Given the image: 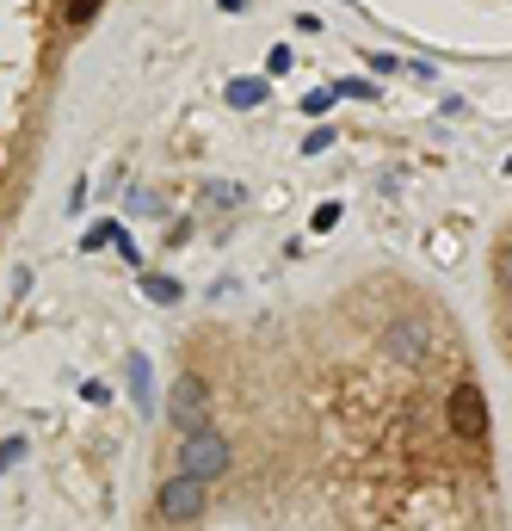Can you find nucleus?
Segmentation results:
<instances>
[{
    "instance_id": "15",
    "label": "nucleus",
    "mask_w": 512,
    "mask_h": 531,
    "mask_svg": "<svg viewBox=\"0 0 512 531\" xmlns=\"http://www.w3.org/2000/svg\"><path fill=\"white\" fill-rule=\"evenodd\" d=\"M81 396H87V402H99V408H105V402H112V383H99V377H87V383H81Z\"/></svg>"
},
{
    "instance_id": "8",
    "label": "nucleus",
    "mask_w": 512,
    "mask_h": 531,
    "mask_svg": "<svg viewBox=\"0 0 512 531\" xmlns=\"http://www.w3.org/2000/svg\"><path fill=\"white\" fill-rule=\"evenodd\" d=\"M229 105H235V112H260V105H266V81H229Z\"/></svg>"
},
{
    "instance_id": "10",
    "label": "nucleus",
    "mask_w": 512,
    "mask_h": 531,
    "mask_svg": "<svg viewBox=\"0 0 512 531\" xmlns=\"http://www.w3.org/2000/svg\"><path fill=\"white\" fill-rule=\"evenodd\" d=\"M25 457H31V439H19V433H13V439H0V476H7V470H19Z\"/></svg>"
},
{
    "instance_id": "14",
    "label": "nucleus",
    "mask_w": 512,
    "mask_h": 531,
    "mask_svg": "<svg viewBox=\"0 0 512 531\" xmlns=\"http://www.w3.org/2000/svg\"><path fill=\"white\" fill-rule=\"evenodd\" d=\"M340 223V204H315V217H309V229L315 235H327V229H334Z\"/></svg>"
},
{
    "instance_id": "13",
    "label": "nucleus",
    "mask_w": 512,
    "mask_h": 531,
    "mask_svg": "<svg viewBox=\"0 0 512 531\" xmlns=\"http://www.w3.org/2000/svg\"><path fill=\"white\" fill-rule=\"evenodd\" d=\"M327 149H334V124H327V130H309V136H303V155H327Z\"/></svg>"
},
{
    "instance_id": "16",
    "label": "nucleus",
    "mask_w": 512,
    "mask_h": 531,
    "mask_svg": "<svg viewBox=\"0 0 512 531\" xmlns=\"http://www.w3.org/2000/svg\"><path fill=\"white\" fill-rule=\"evenodd\" d=\"M118 254H124V266H130V272H142V247H136L130 235H118Z\"/></svg>"
},
{
    "instance_id": "2",
    "label": "nucleus",
    "mask_w": 512,
    "mask_h": 531,
    "mask_svg": "<svg viewBox=\"0 0 512 531\" xmlns=\"http://www.w3.org/2000/svg\"><path fill=\"white\" fill-rule=\"evenodd\" d=\"M377 346H383V359H389V365H408V371H414V365H426V359H432L438 328L426 322V315H395V322L383 328V340H377Z\"/></svg>"
},
{
    "instance_id": "7",
    "label": "nucleus",
    "mask_w": 512,
    "mask_h": 531,
    "mask_svg": "<svg viewBox=\"0 0 512 531\" xmlns=\"http://www.w3.org/2000/svg\"><path fill=\"white\" fill-rule=\"evenodd\" d=\"M198 198H204V210H241V198H247V192H241L235 180H204V192H198Z\"/></svg>"
},
{
    "instance_id": "6",
    "label": "nucleus",
    "mask_w": 512,
    "mask_h": 531,
    "mask_svg": "<svg viewBox=\"0 0 512 531\" xmlns=\"http://www.w3.org/2000/svg\"><path fill=\"white\" fill-rule=\"evenodd\" d=\"M136 285H142V297L161 303V309H179V297H186V285L167 278V272H136Z\"/></svg>"
},
{
    "instance_id": "3",
    "label": "nucleus",
    "mask_w": 512,
    "mask_h": 531,
    "mask_svg": "<svg viewBox=\"0 0 512 531\" xmlns=\"http://www.w3.org/2000/svg\"><path fill=\"white\" fill-rule=\"evenodd\" d=\"M204 488L210 482H198V476H167L161 482V494H155V513H161V525H198V513H204Z\"/></svg>"
},
{
    "instance_id": "12",
    "label": "nucleus",
    "mask_w": 512,
    "mask_h": 531,
    "mask_svg": "<svg viewBox=\"0 0 512 531\" xmlns=\"http://www.w3.org/2000/svg\"><path fill=\"white\" fill-rule=\"evenodd\" d=\"M334 99H340V87H315V93L303 99V112H309V118H321V112H327Z\"/></svg>"
},
{
    "instance_id": "17",
    "label": "nucleus",
    "mask_w": 512,
    "mask_h": 531,
    "mask_svg": "<svg viewBox=\"0 0 512 531\" xmlns=\"http://www.w3.org/2000/svg\"><path fill=\"white\" fill-rule=\"evenodd\" d=\"M284 68H290V50H284V44H278V50H272V56H266V75H284Z\"/></svg>"
},
{
    "instance_id": "11",
    "label": "nucleus",
    "mask_w": 512,
    "mask_h": 531,
    "mask_svg": "<svg viewBox=\"0 0 512 531\" xmlns=\"http://www.w3.org/2000/svg\"><path fill=\"white\" fill-rule=\"evenodd\" d=\"M118 235H124V229H118V223H112V217H105V223H93V229H87V235H81V247H87V254H99V247H112V241H118Z\"/></svg>"
},
{
    "instance_id": "4",
    "label": "nucleus",
    "mask_w": 512,
    "mask_h": 531,
    "mask_svg": "<svg viewBox=\"0 0 512 531\" xmlns=\"http://www.w3.org/2000/svg\"><path fill=\"white\" fill-rule=\"evenodd\" d=\"M167 408H173L167 420H173L179 433H198V427H210V396H204V377H198V371H186V377L173 383Z\"/></svg>"
},
{
    "instance_id": "5",
    "label": "nucleus",
    "mask_w": 512,
    "mask_h": 531,
    "mask_svg": "<svg viewBox=\"0 0 512 531\" xmlns=\"http://www.w3.org/2000/svg\"><path fill=\"white\" fill-rule=\"evenodd\" d=\"M451 427H457L463 439H482V433H488V402H482V389H475L469 377L451 389Z\"/></svg>"
},
{
    "instance_id": "9",
    "label": "nucleus",
    "mask_w": 512,
    "mask_h": 531,
    "mask_svg": "<svg viewBox=\"0 0 512 531\" xmlns=\"http://www.w3.org/2000/svg\"><path fill=\"white\" fill-rule=\"evenodd\" d=\"M130 396H136V408H142V414L155 408V383H149V359H130Z\"/></svg>"
},
{
    "instance_id": "1",
    "label": "nucleus",
    "mask_w": 512,
    "mask_h": 531,
    "mask_svg": "<svg viewBox=\"0 0 512 531\" xmlns=\"http://www.w3.org/2000/svg\"><path fill=\"white\" fill-rule=\"evenodd\" d=\"M235 464V445L216 433V427H198L179 439V476H198V482H223Z\"/></svg>"
}]
</instances>
